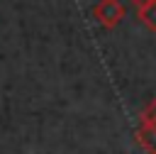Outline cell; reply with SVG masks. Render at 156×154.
Here are the masks:
<instances>
[{"label":"cell","instance_id":"obj_1","mask_svg":"<svg viewBox=\"0 0 156 154\" xmlns=\"http://www.w3.org/2000/svg\"><path fill=\"white\" fill-rule=\"evenodd\" d=\"M93 17L98 20L100 27L105 29H115L122 20H124V5L119 0H100L93 7Z\"/></svg>","mask_w":156,"mask_h":154},{"label":"cell","instance_id":"obj_2","mask_svg":"<svg viewBox=\"0 0 156 154\" xmlns=\"http://www.w3.org/2000/svg\"><path fill=\"white\" fill-rule=\"evenodd\" d=\"M136 142L146 154H156V122H139L136 130Z\"/></svg>","mask_w":156,"mask_h":154},{"label":"cell","instance_id":"obj_3","mask_svg":"<svg viewBox=\"0 0 156 154\" xmlns=\"http://www.w3.org/2000/svg\"><path fill=\"white\" fill-rule=\"evenodd\" d=\"M136 12H139L141 24H144L149 32H154V34H156V0H154V2H149L146 7H139Z\"/></svg>","mask_w":156,"mask_h":154},{"label":"cell","instance_id":"obj_4","mask_svg":"<svg viewBox=\"0 0 156 154\" xmlns=\"http://www.w3.org/2000/svg\"><path fill=\"white\" fill-rule=\"evenodd\" d=\"M141 120L144 122H156V98L144 108V112H141Z\"/></svg>","mask_w":156,"mask_h":154},{"label":"cell","instance_id":"obj_5","mask_svg":"<svg viewBox=\"0 0 156 154\" xmlns=\"http://www.w3.org/2000/svg\"><path fill=\"white\" fill-rule=\"evenodd\" d=\"M129 2H132V5L139 10V7H146V5H149V2H154V0H129Z\"/></svg>","mask_w":156,"mask_h":154}]
</instances>
